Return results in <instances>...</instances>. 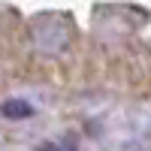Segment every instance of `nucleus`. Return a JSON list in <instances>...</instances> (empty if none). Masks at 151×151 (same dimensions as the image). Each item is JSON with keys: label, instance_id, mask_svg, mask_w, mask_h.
<instances>
[]
</instances>
